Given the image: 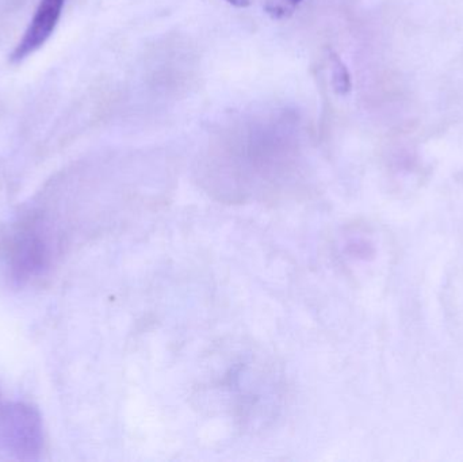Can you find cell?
<instances>
[{
    "instance_id": "obj_1",
    "label": "cell",
    "mask_w": 463,
    "mask_h": 462,
    "mask_svg": "<svg viewBox=\"0 0 463 462\" xmlns=\"http://www.w3.org/2000/svg\"><path fill=\"white\" fill-rule=\"evenodd\" d=\"M43 445V422L34 407L10 404L0 411V449L18 460H37Z\"/></svg>"
},
{
    "instance_id": "obj_6",
    "label": "cell",
    "mask_w": 463,
    "mask_h": 462,
    "mask_svg": "<svg viewBox=\"0 0 463 462\" xmlns=\"http://www.w3.org/2000/svg\"><path fill=\"white\" fill-rule=\"evenodd\" d=\"M225 2L230 3V5H234V7H247L253 0H225Z\"/></svg>"
},
{
    "instance_id": "obj_3",
    "label": "cell",
    "mask_w": 463,
    "mask_h": 462,
    "mask_svg": "<svg viewBox=\"0 0 463 462\" xmlns=\"http://www.w3.org/2000/svg\"><path fill=\"white\" fill-rule=\"evenodd\" d=\"M64 3L65 0H40L29 26L10 54L13 64L24 61L30 54L45 45L61 18Z\"/></svg>"
},
{
    "instance_id": "obj_2",
    "label": "cell",
    "mask_w": 463,
    "mask_h": 462,
    "mask_svg": "<svg viewBox=\"0 0 463 462\" xmlns=\"http://www.w3.org/2000/svg\"><path fill=\"white\" fill-rule=\"evenodd\" d=\"M5 263L15 279L24 281L45 268L48 244L41 233L29 224L15 228L8 233L3 244Z\"/></svg>"
},
{
    "instance_id": "obj_5",
    "label": "cell",
    "mask_w": 463,
    "mask_h": 462,
    "mask_svg": "<svg viewBox=\"0 0 463 462\" xmlns=\"http://www.w3.org/2000/svg\"><path fill=\"white\" fill-rule=\"evenodd\" d=\"M332 84L337 94H347L351 90L350 73L337 56H332Z\"/></svg>"
},
{
    "instance_id": "obj_4",
    "label": "cell",
    "mask_w": 463,
    "mask_h": 462,
    "mask_svg": "<svg viewBox=\"0 0 463 462\" xmlns=\"http://www.w3.org/2000/svg\"><path fill=\"white\" fill-rule=\"evenodd\" d=\"M302 2L304 0H261V5L272 19H285L293 15Z\"/></svg>"
}]
</instances>
